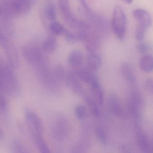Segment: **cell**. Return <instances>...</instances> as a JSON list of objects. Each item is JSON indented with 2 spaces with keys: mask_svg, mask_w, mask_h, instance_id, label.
<instances>
[{
  "mask_svg": "<svg viewBox=\"0 0 153 153\" xmlns=\"http://www.w3.org/2000/svg\"><path fill=\"white\" fill-rule=\"evenodd\" d=\"M12 69L0 56V76L4 86V93L10 96H17L20 93V88Z\"/></svg>",
  "mask_w": 153,
  "mask_h": 153,
  "instance_id": "obj_1",
  "label": "cell"
},
{
  "mask_svg": "<svg viewBox=\"0 0 153 153\" xmlns=\"http://www.w3.org/2000/svg\"><path fill=\"white\" fill-rule=\"evenodd\" d=\"M22 53L26 60L36 70L48 66L43 51L38 45H27L23 47Z\"/></svg>",
  "mask_w": 153,
  "mask_h": 153,
  "instance_id": "obj_2",
  "label": "cell"
},
{
  "mask_svg": "<svg viewBox=\"0 0 153 153\" xmlns=\"http://www.w3.org/2000/svg\"><path fill=\"white\" fill-rule=\"evenodd\" d=\"M112 26L116 37L123 40L127 29V18L123 9L119 5H116L114 9Z\"/></svg>",
  "mask_w": 153,
  "mask_h": 153,
  "instance_id": "obj_3",
  "label": "cell"
},
{
  "mask_svg": "<svg viewBox=\"0 0 153 153\" xmlns=\"http://www.w3.org/2000/svg\"><path fill=\"white\" fill-rule=\"evenodd\" d=\"M31 6L27 0H8L3 4L5 14L12 15H26Z\"/></svg>",
  "mask_w": 153,
  "mask_h": 153,
  "instance_id": "obj_4",
  "label": "cell"
},
{
  "mask_svg": "<svg viewBox=\"0 0 153 153\" xmlns=\"http://www.w3.org/2000/svg\"><path fill=\"white\" fill-rule=\"evenodd\" d=\"M25 117L30 132L43 134V123L37 114L29 109H26Z\"/></svg>",
  "mask_w": 153,
  "mask_h": 153,
  "instance_id": "obj_5",
  "label": "cell"
},
{
  "mask_svg": "<svg viewBox=\"0 0 153 153\" xmlns=\"http://www.w3.org/2000/svg\"><path fill=\"white\" fill-rule=\"evenodd\" d=\"M137 140L140 149L142 152L149 153L152 152L153 144L152 141L138 127L137 128Z\"/></svg>",
  "mask_w": 153,
  "mask_h": 153,
  "instance_id": "obj_6",
  "label": "cell"
},
{
  "mask_svg": "<svg viewBox=\"0 0 153 153\" xmlns=\"http://www.w3.org/2000/svg\"><path fill=\"white\" fill-rule=\"evenodd\" d=\"M3 50L5 51L9 65L12 69L18 68L19 65V57L14 45L11 42Z\"/></svg>",
  "mask_w": 153,
  "mask_h": 153,
  "instance_id": "obj_7",
  "label": "cell"
},
{
  "mask_svg": "<svg viewBox=\"0 0 153 153\" xmlns=\"http://www.w3.org/2000/svg\"><path fill=\"white\" fill-rule=\"evenodd\" d=\"M132 16L137 20L138 24L142 25L148 28L152 25V19L148 11L142 9L134 10L132 12Z\"/></svg>",
  "mask_w": 153,
  "mask_h": 153,
  "instance_id": "obj_8",
  "label": "cell"
},
{
  "mask_svg": "<svg viewBox=\"0 0 153 153\" xmlns=\"http://www.w3.org/2000/svg\"><path fill=\"white\" fill-rule=\"evenodd\" d=\"M66 82L68 87L73 92L79 94L83 93V88L80 79L75 71L71 72L68 75L66 78Z\"/></svg>",
  "mask_w": 153,
  "mask_h": 153,
  "instance_id": "obj_9",
  "label": "cell"
},
{
  "mask_svg": "<svg viewBox=\"0 0 153 153\" xmlns=\"http://www.w3.org/2000/svg\"><path fill=\"white\" fill-rule=\"evenodd\" d=\"M108 108L111 112L117 116L123 115V111L120 102L116 95H111L108 100Z\"/></svg>",
  "mask_w": 153,
  "mask_h": 153,
  "instance_id": "obj_10",
  "label": "cell"
},
{
  "mask_svg": "<svg viewBox=\"0 0 153 153\" xmlns=\"http://www.w3.org/2000/svg\"><path fill=\"white\" fill-rule=\"evenodd\" d=\"M30 133L34 143L40 152L42 153H51V150L44 138L43 134L34 132Z\"/></svg>",
  "mask_w": 153,
  "mask_h": 153,
  "instance_id": "obj_11",
  "label": "cell"
},
{
  "mask_svg": "<svg viewBox=\"0 0 153 153\" xmlns=\"http://www.w3.org/2000/svg\"><path fill=\"white\" fill-rule=\"evenodd\" d=\"M84 61V55L82 52L79 50L72 51L68 58V62L70 66L73 68L80 67Z\"/></svg>",
  "mask_w": 153,
  "mask_h": 153,
  "instance_id": "obj_12",
  "label": "cell"
},
{
  "mask_svg": "<svg viewBox=\"0 0 153 153\" xmlns=\"http://www.w3.org/2000/svg\"><path fill=\"white\" fill-rule=\"evenodd\" d=\"M58 46L57 39L54 36H48L44 42L42 49L44 52L51 54L55 51Z\"/></svg>",
  "mask_w": 153,
  "mask_h": 153,
  "instance_id": "obj_13",
  "label": "cell"
},
{
  "mask_svg": "<svg viewBox=\"0 0 153 153\" xmlns=\"http://www.w3.org/2000/svg\"><path fill=\"white\" fill-rule=\"evenodd\" d=\"M121 71L123 76L129 82L134 83L136 81V76L131 66L128 63H123L121 67Z\"/></svg>",
  "mask_w": 153,
  "mask_h": 153,
  "instance_id": "obj_14",
  "label": "cell"
},
{
  "mask_svg": "<svg viewBox=\"0 0 153 153\" xmlns=\"http://www.w3.org/2000/svg\"><path fill=\"white\" fill-rule=\"evenodd\" d=\"M102 63L101 57L95 53H90L87 59L88 67L92 70H97L101 66Z\"/></svg>",
  "mask_w": 153,
  "mask_h": 153,
  "instance_id": "obj_15",
  "label": "cell"
},
{
  "mask_svg": "<svg viewBox=\"0 0 153 153\" xmlns=\"http://www.w3.org/2000/svg\"><path fill=\"white\" fill-rule=\"evenodd\" d=\"M140 66L142 71L146 72H151L153 71V62L152 55L146 54L140 59Z\"/></svg>",
  "mask_w": 153,
  "mask_h": 153,
  "instance_id": "obj_16",
  "label": "cell"
},
{
  "mask_svg": "<svg viewBox=\"0 0 153 153\" xmlns=\"http://www.w3.org/2000/svg\"><path fill=\"white\" fill-rule=\"evenodd\" d=\"M75 72L80 80L87 84H90L94 79L96 76L90 71L87 69H81Z\"/></svg>",
  "mask_w": 153,
  "mask_h": 153,
  "instance_id": "obj_17",
  "label": "cell"
},
{
  "mask_svg": "<svg viewBox=\"0 0 153 153\" xmlns=\"http://www.w3.org/2000/svg\"><path fill=\"white\" fill-rule=\"evenodd\" d=\"M85 99L89 109L93 115L95 117H99L100 116V111L99 105L96 102L93 97L88 95L85 96Z\"/></svg>",
  "mask_w": 153,
  "mask_h": 153,
  "instance_id": "obj_18",
  "label": "cell"
},
{
  "mask_svg": "<svg viewBox=\"0 0 153 153\" xmlns=\"http://www.w3.org/2000/svg\"><path fill=\"white\" fill-rule=\"evenodd\" d=\"M127 106L131 115L136 119H139L141 114V108L142 106L131 102L130 100L127 103Z\"/></svg>",
  "mask_w": 153,
  "mask_h": 153,
  "instance_id": "obj_19",
  "label": "cell"
},
{
  "mask_svg": "<svg viewBox=\"0 0 153 153\" xmlns=\"http://www.w3.org/2000/svg\"><path fill=\"white\" fill-rule=\"evenodd\" d=\"M51 32L57 36H62L65 34L66 30L65 27L59 22L56 21H53L50 26Z\"/></svg>",
  "mask_w": 153,
  "mask_h": 153,
  "instance_id": "obj_20",
  "label": "cell"
},
{
  "mask_svg": "<svg viewBox=\"0 0 153 153\" xmlns=\"http://www.w3.org/2000/svg\"><path fill=\"white\" fill-rule=\"evenodd\" d=\"M91 88L92 89L93 98L95 100L99 106H102L103 102V94L101 89V87Z\"/></svg>",
  "mask_w": 153,
  "mask_h": 153,
  "instance_id": "obj_21",
  "label": "cell"
},
{
  "mask_svg": "<svg viewBox=\"0 0 153 153\" xmlns=\"http://www.w3.org/2000/svg\"><path fill=\"white\" fill-rule=\"evenodd\" d=\"M45 15L50 21H55L56 19V12L55 7L52 4L46 5L45 9Z\"/></svg>",
  "mask_w": 153,
  "mask_h": 153,
  "instance_id": "obj_22",
  "label": "cell"
},
{
  "mask_svg": "<svg viewBox=\"0 0 153 153\" xmlns=\"http://www.w3.org/2000/svg\"><path fill=\"white\" fill-rule=\"evenodd\" d=\"M96 134L97 139L102 145L105 146L107 143V136L103 128L101 126H98L96 128Z\"/></svg>",
  "mask_w": 153,
  "mask_h": 153,
  "instance_id": "obj_23",
  "label": "cell"
},
{
  "mask_svg": "<svg viewBox=\"0 0 153 153\" xmlns=\"http://www.w3.org/2000/svg\"><path fill=\"white\" fill-rule=\"evenodd\" d=\"M130 101L142 106L143 103V99L142 95L138 90L133 89L130 92Z\"/></svg>",
  "mask_w": 153,
  "mask_h": 153,
  "instance_id": "obj_24",
  "label": "cell"
},
{
  "mask_svg": "<svg viewBox=\"0 0 153 153\" xmlns=\"http://www.w3.org/2000/svg\"><path fill=\"white\" fill-rule=\"evenodd\" d=\"M53 74L57 81H61L65 78V70L63 67L60 65H57L54 68Z\"/></svg>",
  "mask_w": 153,
  "mask_h": 153,
  "instance_id": "obj_25",
  "label": "cell"
},
{
  "mask_svg": "<svg viewBox=\"0 0 153 153\" xmlns=\"http://www.w3.org/2000/svg\"><path fill=\"white\" fill-rule=\"evenodd\" d=\"M147 27L138 24L135 31V38L137 41H142L146 36Z\"/></svg>",
  "mask_w": 153,
  "mask_h": 153,
  "instance_id": "obj_26",
  "label": "cell"
},
{
  "mask_svg": "<svg viewBox=\"0 0 153 153\" xmlns=\"http://www.w3.org/2000/svg\"><path fill=\"white\" fill-rule=\"evenodd\" d=\"M59 5L63 16L71 12L69 5V0H59Z\"/></svg>",
  "mask_w": 153,
  "mask_h": 153,
  "instance_id": "obj_27",
  "label": "cell"
},
{
  "mask_svg": "<svg viewBox=\"0 0 153 153\" xmlns=\"http://www.w3.org/2000/svg\"><path fill=\"white\" fill-rule=\"evenodd\" d=\"M11 149L14 153H28L27 149L18 140H15L12 143Z\"/></svg>",
  "mask_w": 153,
  "mask_h": 153,
  "instance_id": "obj_28",
  "label": "cell"
},
{
  "mask_svg": "<svg viewBox=\"0 0 153 153\" xmlns=\"http://www.w3.org/2000/svg\"><path fill=\"white\" fill-rule=\"evenodd\" d=\"M75 114L78 119L83 120L86 115V110L85 107L82 105H77L75 109Z\"/></svg>",
  "mask_w": 153,
  "mask_h": 153,
  "instance_id": "obj_29",
  "label": "cell"
},
{
  "mask_svg": "<svg viewBox=\"0 0 153 153\" xmlns=\"http://www.w3.org/2000/svg\"><path fill=\"white\" fill-rule=\"evenodd\" d=\"M7 101L2 94H0V111L5 112L7 111Z\"/></svg>",
  "mask_w": 153,
  "mask_h": 153,
  "instance_id": "obj_30",
  "label": "cell"
},
{
  "mask_svg": "<svg viewBox=\"0 0 153 153\" xmlns=\"http://www.w3.org/2000/svg\"><path fill=\"white\" fill-rule=\"evenodd\" d=\"M137 48L138 51L141 54H146L149 50V45L145 43L138 44Z\"/></svg>",
  "mask_w": 153,
  "mask_h": 153,
  "instance_id": "obj_31",
  "label": "cell"
},
{
  "mask_svg": "<svg viewBox=\"0 0 153 153\" xmlns=\"http://www.w3.org/2000/svg\"><path fill=\"white\" fill-rule=\"evenodd\" d=\"M144 87L149 93L151 94H153V82L152 79L149 78L146 79L144 83Z\"/></svg>",
  "mask_w": 153,
  "mask_h": 153,
  "instance_id": "obj_32",
  "label": "cell"
},
{
  "mask_svg": "<svg viewBox=\"0 0 153 153\" xmlns=\"http://www.w3.org/2000/svg\"><path fill=\"white\" fill-rule=\"evenodd\" d=\"M80 1L81 5H82L83 8L88 13H91L92 10H91V9L89 7V6L88 5L86 1V0H80Z\"/></svg>",
  "mask_w": 153,
  "mask_h": 153,
  "instance_id": "obj_33",
  "label": "cell"
},
{
  "mask_svg": "<svg viewBox=\"0 0 153 153\" xmlns=\"http://www.w3.org/2000/svg\"><path fill=\"white\" fill-rule=\"evenodd\" d=\"M2 93H4V86H3L2 79L0 76V94H2Z\"/></svg>",
  "mask_w": 153,
  "mask_h": 153,
  "instance_id": "obj_34",
  "label": "cell"
},
{
  "mask_svg": "<svg viewBox=\"0 0 153 153\" xmlns=\"http://www.w3.org/2000/svg\"><path fill=\"white\" fill-rule=\"evenodd\" d=\"M4 14V10H3V5L0 2V15Z\"/></svg>",
  "mask_w": 153,
  "mask_h": 153,
  "instance_id": "obj_35",
  "label": "cell"
},
{
  "mask_svg": "<svg viewBox=\"0 0 153 153\" xmlns=\"http://www.w3.org/2000/svg\"><path fill=\"white\" fill-rule=\"evenodd\" d=\"M27 1L31 5L35 4L36 1V0H27Z\"/></svg>",
  "mask_w": 153,
  "mask_h": 153,
  "instance_id": "obj_36",
  "label": "cell"
},
{
  "mask_svg": "<svg viewBox=\"0 0 153 153\" xmlns=\"http://www.w3.org/2000/svg\"><path fill=\"white\" fill-rule=\"evenodd\" d=\"M123 1L128 4H131L133 1V0H123Z\"/></svg>",
  "mask_w": 153,
  "mask_h": 153,
  "instance_id": "obj_37",
  "label": "cell"
},
{
  "mask_svg": "<svg viewBox=\"0 0 153 153\" xmlns=\"http://www.w3.org/2000/svg\"><path fill=\"white\" fill-rule=\"evenodd\" d=\"M3 133L2 131V130L0 128V140H1L3 138Z\"/></svg>",
  "mask_w": 153,
  "mask_h": 153,
  "instance_id": "obj_38",
  "label": "cell"
}]
</instances>
